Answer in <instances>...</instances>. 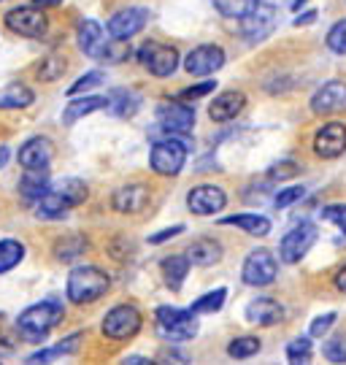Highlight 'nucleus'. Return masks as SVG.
I'll return each instance as SVG.
<instances>
[{
  "mask_svg": "<svg viewBox=\"0 0 346 365\" xmlns=\"http://www.w3.org/2000/svg\"><path fill=\"white\" fill-rule=\"evenodd\" d=\"M87 195H90V190L81 179H60V182L49 184L46 192L36 200L39 203L36 214H39V220H63L71 209L81 206Z\"/></svg>",
  "mask_w": 346,
  "mask_h": 365,
  "instance_id": "obj_1",
  "label": "nucleus"
},
{
  "mask_svg": "<svg viewBox=\"0 0 346 365\" xmlns=\"http://www.w3.org/2000/svg\"><path fill=\"white\" fill-rule=\"evenodd\" d=\"M65 317V309L60 300H41V303H33V306H27L25 312L19 314V319H16V330L25 336L27 341H44L49 336L54 327L63 322Z\"/></svg>",
  "mask_w": 346,
  "mask_h": 365,
  "instance_id": "obj_2",
  "label": "nucleus"
},
{
  "mask_svg": "<svg viewBox=\"0 0 346 365\" xmlns=\"http://www.w3.org/2000/svg\"><path fill=\"white\" fill-rule=\"evenodd\" d=\"M111 287V279L106 276V271L95 268V265H76L68 282H65V295L71 303L84 306V303H95L101 300Z\"/></svg>",
  "mask_w": 346,
  "mask_h": 365,
  "instance_id": "obj_3",
  "label": "nucleus"
},
{
  "mask_svg": "<svg viewBox=\"0 0 346 365\" xmlns=\"http://www.w3.org/2000/svg\"><path fill=\"white\" fill-rule=\"evenodd\" d=\"M157 333L160 339L171 341V344H179V341H190L198 333V319L195 314L187 309H171V306H160L157 314Z\"/></svg>",
  "mask_w": 346,
  "mask_h": 365,
  "instance_id": "obj_4",
  "label": "nucleus"
},
{
  "mask_svg": "<svg viewBox=\"0 0 346 365\" xmlns=\"http://www.w3.org/2000/svg\"><path fill=\"white\" fill-rule=\"evenodd\" d=\"M187 149L190 146H187V141H181V135H168L152 146L149 165L160 176H176L187 163Z\"/></svg>",
  "mask_w": 346,
  "mask_h": 365,
  "instance_id": "obj_5",
  "label": "nucleus"
},
{
  "mask_svg": "<svg viewBox=\"0 0 346 365\" xmlns=\"http://www.w3.org/2000/svg\"><path fill=\"white\" fill-rule=\"evenodd\" d=\"M3 25L11 30L14 36H22V38H44L46 30H49V19L44 9L39 6H19L3 16Z\"/></svg>",
  "mask_w": 346,
  "mask_h": 365,
  "instance_id": "obj_6",
  "label": "nucleus"
},
{
  "mask_svg": "<svg viewBox=\"0 0 346 365\" xmlns=\"http://www.w3.org/2000/svg\"><path fill=\"white\" fill-rule=\"evenodd\" d=\"M141 312L136 306H130V303H119L103 317V336L111 341H128L141 330Z\"/></svg>",
  "mask_w": 346,
  "mask_h": 365,
  "instance_id": "obj_7",
  "label": "nucleus"
},
{
  "mask_svg": "<svg viewBox=\"0 0 346 365\" xmlns=\"http://www.w3.org/2000/svg\"><path fill=\"white\" fill-rule=\"evenodd\" d=\"M138 63H141L152 76L166 78L173 76V71L179 68V52L168 43H157V41H146L138 49Z\"/></svg>",
  "mask_w": 346,
  "mask_h": 365,
  "instance_id": "obj_8",
  "label": "nucleus"
},
{
  "mask_svg": "<svg viewBox=\"0 0 346 365\" xmlns=\"http://www.w3.org/2000/svg\"><path fill=\"white\" fill-rule=\"evenodd\" d=\"M157 125L168 135H187L195 128V108L184 101H171L157 108Z\"/></svg>",
  "mask_w": 346,
  "mask_h": 365,
  "instance_id": "obj_9",
  "label": "nucleus"
},
{
  "mask_svg": "<svg viewBox=\"0 0 346 365\" xmlns=\"http://www.w3.org/2000/svg\"><path fill=\"white\" fill-rule=\"evenodd\" d=\"M276 274H279V265L268 249H255L241 268L244 284H249V287H268L276 282Z\"/></svg>",
  "mask_w": 346,
  "mask_h": 365,
  "instance_id": "obj_10",
  "label": "nucleus"
},
{
  "mask_svg": "<svg viewBox=\"0 0 346 365\" xmlns=\"http://www.w3.org/2000/svg\"><path fill=\"white\" fill-rule=\"evenodd\" d=\"M149 22V11L141 9V6H130V9H122V11H116L111 19H108V36L116 41H130L133 36H138L143 27Z\"/></svg>",
  "mask_w": 346,
  "mask_h": 365,
  "instance_id": "obj_11",
  "label": "nucleus"
},
{
  "mask_svg": "<svg viewBox=\"0 0 346 365\" xmlns=\"http://www.w3.org/2000/svg\"><path fill=\"white\" fill-rule=\"evenodd\" d=\"M314 241H317V227L303 222V225L292 227V230L282 238V244H279V257H282V262L292 265V262H297L303 255H308V249L314 247Z\"/></svg>",
  "mask_w": 346,
  "mask_h": 365,
  "instance_id": "obj_12",
  "label": "nucleus"
},
{
  "mask_svg": "<svg viewBox=\"0 0 346 365\" xmlns=\"http://www.w3.org/2000/svg\"><path fill=\"white\" fill-rule=\"evenodd\" d=\"M222 66H225V52H222V46H214V43L195 46L193 52L184 57V71L190 76H211Z\"/></svg>",
  "mask_w": 346,
  "mask_h": 365,
  "instance_id": "obj_13",
  "label": "nucleus"
},
{
  "mask_svg": "<svg viewBox=\"0 0 346 365\" xmlns=\"http://www.w3.org/2000/svg\"><path fill=\"white\" fill-rule=\"evenodd\" d=\"M225 203H228V195H225V190L217 187V184L193 187L190 195H187V206H190V211L198 214V217H211V214H217V211L225 209Z\"/></svg>",
  "mask_w": 346,
  "mask_h": 365,
  "instance_id": "obj_14",
  "label": "nucleus"
},
{
  "mask_svg": "<svg viewBox=\"0 0 346 365\" xmlns=\"http://www.w3.org/2000/svg\"><path fill=\"white\" fill-rule=\"evenodd\" d=\"M314 152L322 160H335L346 152V125L341 122H327L317 135H314Z\"/></svg>",
  "mask_w": 346,
  "mask_h": 365,
  "instance_id": "obj_15",
  "label": "nucleus"
},
{
  "mask_svg": "<svg viewBox=\"0 0 346 365\" xmlns=\"http://www.w3.org/2000/svg\"><path fill=\"white\" fill-rule=\"evenodd\" d=\"M149 200H152V192L146 184H125L111 195V206L119 214H138L149 206Z\"/></svg>",
  "mask_w": 346,
  "mask_h": 365,
  "instance_id": "obj_16",
  "label": "nucleus"
},
{
  "mask_svg": "<svg viewBox=\"0 0 346 365\" xmlns=\"http://www.w3.org/2000/svg\"><path fill=\"white\" fill-rule=\"evenodd\" d=\"M346 108V81H327L311 98L314 114H335Z\"/></svg>",
  "mask_w": 346,
  "mask_h": 365,
  "instance_id": "obj_17",
  "label": "nucleus"
},
{
  "mask_svg": "<svg viewBox=\"0 0 346 365\" xmlns=\"http://www.w3.org/2000/svg\"><path fill=\"white\" fill-rule=\"evenodd\" d=\"M51 157H54V146L46 135H36V138H27L25 144L19 146V165L22 168H49Z\"/></svg>",
  "mask_w": 346,
  "mask_h": 365,
  "instance_id": "obj_18",
  "label": "nucleus"
},
{
  "mask_svg": "<svg viewBox=\"0 0 346 365\" xmlns=\"http://www.w3.org/2000/svg\"><path fill=\"white\" fill-rule=\"evenodd\" d=\"M246 106V95L241 90H228V92H219L217 98L211 101L208 106V117L211 122H230L235 119Z\"/></svg>",
  "mask_w": 346,
  "mask_h": 365,
  "instance_id": "obj_19",
  "label": "nucleus"
},
{
  "mask_svg": "<svg viewBox=\"0 0 346 365\" xmlns=\"http://www.w3.org/2000/svg\"><path fill=\"white\" fill-rule=\"evenodd\" d=\"M276 27V11L270 6H260L252 14H246L241 19V30H244L246 38L252 41H263L265 36H270V30Z\"/></svg>",
  "mask_w": 346,
  "mask_h": 365,
  "instance_id": "obj_20",
  "label": "nucleus"
},
{
  "mask_svg": "<svg viewBox=\"0 0 346 365\" xmlns=\"http://www.w3.org/2000/svg\"><path fill=\"white\" fill-rule=\"evenodd\" d=\"M246 319H249L252 325L270 327L284 319V309L273 298H255L246 306Z\"/></svg>",
  "mask_w": 346,
  "mask_h": 365,
  "instance_id": "obj_21",
  "label": "nucleus"
},
{
  "mask_svg": "<svg viewBox=\"0 0 346 365\" xmlns=\"http://www.w3.org/2000/svg\"><path fill=\"white\" fill-rule=\"evenodd\" d=\"M184 257L190 260V265L208 268V265H214V262L222 260V244L214 241V238H198V241H193V244L187 247Z\"/></svg>",
  "mask_w": 346,
  "mask_h": 365,
  "instance_id": "obj_22",
  "label": "nucleus"
},
{
  "mask_svg": "<svg viewBox=\"0 0 346 365\" xmlns=\"http://www.w3.org/2000/svg\"><path fill=\"white\" fill-rule=\"evenodd\" d=\"M106 33H103V27L95 22V19H84L81 25H78V49L87 54V57H95V60H101V52L103 46H106Z\"/></svg>",
  "mask_w": 346,
  "mask_h": 365,
  "instance_id": "obj_23",
  "label": "nucleus"
},
{
  "mask_svg": "<svg viewBox=\"0 0 346 365\" xmlns=\"http://www.w3.org/2000/svg\"><path fill=\"white\" fill-rule=\"evenodd\" d=\"M101 108H106V98H101V95H84V98L73 95V101L65 103L63 125H76L78 119L90 117L92 111H101Z\"/></svg>",
  "mask_w": 346,
  "mask_h": 365,
  "instance_id": "obj_24",
  "label": "nucleus"
},
{
  "mask_svg": "<svg viewBox=\"0 0 346 365\" xmlns=\"http://www.w3.org/2000/svg\"><path fill=\"white\" fill-rule=\"evenodd\" d=\"M49 187V168H25L22 179H19V195L36 203Z\"/></svg>",
  "mask_w": 346,
  "mask_h": 365,
  "instance_id": "obj_25",
  "label": "nucleus"
},
{
  "mask_svg": "<svg viewBox=\"0 0 346 365\" xmlns=\"http://www.w3.org/2000/svg\"><path fill=\"white\" fill-rule=\"evenodd\" d=\"M163 276H166V284L171 287V292H179L184 287V279H187V271H190V260L184 255H171L163 260Z\"/></svg>",
  "mask_w": 346,
  "mask_h": 365,
  "instance_id": "obj_26",
  "label": "nucleus"
},
{
  "mask_svg": "<svg viewBox=\"0 0 346 365\" xmlns=\"http://www.w3.org/2000/svg\"><path fill=\"white\" fill-rule=\"evenodd\" d=\"M222 225H233L241 227L249 235H268L270 233V220L263 214H235V217H225Z\"/></svg>",
  "mask_w": 346,
  "mask_h": 365,
  "instance_id": "obj_27",
  "label": "nucleus"
},
{
  "mask_svg": "<svg viewBox=\"0 0 346 365\" xmlns=\"http://www.w3.org/2000/svg\"><path fill=\"white\" fill-rule=\"evenodd\" d=\"M87 252V238L81 233L63 235L57 244H54V257L60 262H73L76 257H81Z\"/></svg>",
  "mask_w": 346,
  "mask_h": 365,
  "instance_id": "obj_28",
  "label": "nucleus"
},
{
  "mask_svg": "<svg viewBox=\"0 0 346 365\" xmlns=\"http://www.w3.org/2000/svg\"><path fill=\"white\" fill-rule=\"evenodd\" d=\"M106 108L116 117H133L138 111V95H133L130 90H114L111 95H106Z\"/></svg>",
  "mask_w": 346,
  "mask_h": 365,
  "instance_id": "obj_29",
  "label": "nucleus"
},
{
  "mask_svg": "<svg viewBox=\"0 0 346 365\" xmlns=\"http://www.w3.org/2000/svg\"><path fill=\"white\" fill-rule=\"evenodd\" d=\"M84 339V333H73V336H68L63 344H54L49 349H41V352L30 354L27 357V363H49L54 357H65V354H73L78 349V344Z\"/></svg>",
  "mask_w": 346,
  "mask_h": 365,
  "instance_id": "obj_30",
  "label": "nucleus"
},
{
  "mask_svg": "<svg viewBox=\"0 0 346 365\" xmlns=\"http://www.w3.org/2000/svg\"><path fill=\"white\" fill-rule=\"evenodd\" d=\"M25 260V244L16 238H0V274L14 271Z\"/></svg>",
  "mask_w": 346,
  "mask_h": 365,
  "instance_id": "obj_31",
  "label": "nucleus"
},
{
  "mask_svg": "<svg viewBox=\"0 0 346 365\" xmlns=\"http://www.w3.org/2000/svg\"><path fill=\"white\" fill-rule=\"evenodd\" d=\"M36 101V95L25 84H9L6 90L0 92V108H27V106Z\"/></svg>",
  "mask_w": 346,
  "mask_h": 365,
  "instance_id": "obj_32",
  "label": "nucleus"
},
{
  "mask_svg": "<svg viewBox=\"0 0 346 365\" xmlns=\"http://www.w3.org/2000/svg\"><path fill=\"white\" fill-rule=\"evenodd\" d=\"M260 0H214L217 11L222 16H230V19H244L246 14H252L257 9Z\"/></svg>",
  "mask_w": 346,
  "mask_h": 365,
  "instance_id": "obj_33",
  "label": "nucleus"
},
{
  "mask_svg": "<svg viewBox=\"0 0 346 365\" xmlns=\"http://www.w3.org/2000/svg\"><path fill=\"white\" fill-rule=\"evenodd\" d=\"M225 298H228V289L225 287L214 289V292H205V295H200V298L195 300L190 312H193L195 317H198V314H214L225 306Z\"/></svg>",
  "mask_w": 346,
  "mask_h": 365,
  "instance_id": "obj_34",
  "label": "nucleus"
},
{
  "mask_svg": "<svg viewBox=\"0 0 346 365\" xmlns=\"http://www.w3.org/2000/svg\"><path fill=\"white\" fill-rule=\"evenodd\" d=\"M260 352V339L255 336H241V339H233L228 344V354L235 360H246V357H255Z\"/></svg>",
  "mask_w": 346,
  "mask_h": 365,
  "instance_id": "obj_35",
  "label": "nucleus"
},
{
  "mask_svg": "<svg viewBox=\"0 0 346 365\" xmlns=\"http://www.w3.org/2000/svg\"><path fill=\"white\" fill-rule=\"evenodd\" d=\"M103 81H106V73L103 71H90V73H84V76H78L71 87H68V95L73 98V95H81V92H90L95 87H101Z\"/></svg>",
  "mask_w": 346,
  "mask_h": 365,
  "instance_id": "obj_36",
  "label": "nucleus"
},
{
  "mask_svg": "<svg viewBox=\"0 0 346 365\" xmlns=\"http://www.w3.org/2000/svg\"><path fill=\"white\" fill-rule=\"evenodd\" d=\"M65 60L63 57H46L39 66V78L41 81H57L65 73Z\"/></svg>",
  "mask_w": 346,
  "mask_h": 365,
  "instance_id": "obj_37",
  "label": "nucleus"
},
{
  "mask_svg": "<svg viewBox=\"0 0 346 365\" xmlns=\"http://www.w3.org/2000/svg\"><path fill=\"white\" fill-rule=\"evenodd\" d=\"M322 354H325L330 363H346V336H333L330 341H325Z\"/></svg>",
  "mask_w": 346,
  "mask_h": 365,
  "instance_id": "obj_38",
  "label": "nucleus"
},
{
  "mask_svg": "<svg viewBox=\"0 0 346 365\" xmlns=\"http://www.w3.org/2000/svg\"><path fill=\"white\" fill-rule=\"evenodd\" d=\"M287 360L290 363H308L311 360V341L308 339H295L290 341V346H287Z\"/></svg>",
  "mask_w": 346,
  "mask_h": 365,
  "instance_id": "obj_39",
  "label": "nucleus"
},
{
  "mask_svg": "<svg viewBox=\"0 0 346 365\" xmlns=\"http://www.w3.org/2000/svg\"><path fill=\"white\" fill-rule=\"evenodd\" d=\"M327 46H330V52L335 54H346V19L341 22H335L330 27V33H327Z\"/></svg>",
  "mask_w": 346,
  "mask_h": 365,
  "instance_id": "obj_40",
  "label": "nucleus"
},
{
  "mask_svg": "<svg viewBox=\"0 0 346 365\" xmlns=\"http://www.w3.org/2000/svg\"><path fill=\"white\" fill-rule=\"evenodd\" d=\"M322 220L325 222H333L338 230L346 233V206L344 203H333V206H325L322 209Z\"/></svg>",
  "mask_w": 346,
  "mask_h": 365,
  "instance_id": "obj_41",
  "label": "nucleus"
},
{
  "mask_svg": "<svg viewBox=\"0 0 346 365\" xmlns=\"http://www.w3.org/2000/svg\"><path fill=\"white\" fill-rule=\"evenodd\" d=\"M303 187H287V190H279V195L273 197V203H276V209H287V206H292L295 200L303 197Z\"/></svg>",
  "mask_w": 346,
  "mask_h": 365,
  "instance_id": "obj_42",
  "label": "nucleus"
},
{
  "mask_svg": "<svg viewBox=\"0 0 346 365\" xmlns=\"http://www.w3.org/2000/svg\"><path fill=\"white\" fill-rule=\"evenodd\" d=\"M217 87V81H203V84H195V87H187V90L179 92V101L184 103H190V101H198V98H203L208 92Z\"/></svg>",
  "mask_w": 346,
  "mask_h": 365,
  "instance_id": "obj_43",
  "label": "nucleus"
},
{
  "mask_svg": "<svg viewBox=\"0 0 346 365\" xmlns=\"http://www.w3.org/2000/svg\"><path fill=\"white\" fill-rule=\"evenodd\" d=\"M333 322H335V314L333 312H330V314H322V317H317V319L311 322V330H308V333H311L314 339H322V336H325V333H327V330L333 327Z\"/></svg>",
  "mask_w": 346,
  "mask_h": 365,
  "instance_id": "obj_44",
  "label": "nucleus"
},
{
  "mask_svg": "<svg viewBox=\"0 0 346 365\" xmlns=\"http://www.w3.org/2000/svg\"><path fill=\"white\" fill-rule=\"evenodd\" d=\"M297 173V165L295 163H282V165H273V170H270V179H290V176H295Z\"/></svg>",
  "mask_w": 346,
  "mask_h": 365,
  "instance_id": "obj_45",
  "label": "nucleus"
},
{
  "mask_svg": "<svg viewBox=\"0 0 346 365\" xmlns=\"http://www.w3.org/2000/svg\"><path fill=\"white\" fill-rule=\"evenodd\" d=\"M179 233H184V225H173V227H166V230H160L157 235H152L149 244H163V241H168V238H173V235Z\"/></svg>",
  "mask_w": 346,
  "mask_h": 365,
  "instance_id": "obj_46",
  "label": "nucleus"
},
{
  "mask_svg": "<svg viewBox=\"0 0 346 365\" xmlns=\"http://www.w3.org/2000/svg\"><path fill=\"white\" fill-rule=\"evenodd\" d=\"M311 22H317V11H306V14H300L292 25L295 27H303V25H311Z\"/></svg>",
  "mask_w": 346,
  "mask_h": 365,
  "instance_id": "obj_47",
  "label": "nucleus"
},
{
  "mask_svg": "<svg viewBox=\"0 0 346 365\" xmlns=\"http://www.w3.org/2000/svg\"><path fill=\"white\" fill-rule=\"evenodd\" d=\"M335 287L341 289V292H346V265L338 271V276H335Z\"/></svg>",
  "mask_w": 346,
  "mask_h": 365,
  "instance_id": "obj_48",
  "label": "nucleus"
},
{
  "mask_svg": "<svg viewBox=\"0 0 346 365\" xmlns=\"http://www.w3.org/2000/svg\"><path fill=\"white\" fill-rule=\"evenodd\" d=\"M63 0H33V6H39V9H54V6H60Z\"/></svg>",
  "mask_w": 346,
  "mask_h": 365,
  "instance_id": "obj_49",
  "label": "nucleus"
},
{
  "mask_svg": "<svg viewBox=\"0 0 346 365\" xmlns=\"http://www.w3.org/2000/svg\"><path fill=\"white\" fill-rule=\"evenodd\" d=\"M9 155H11V152H9V146H0V168L9 163Z\"/></svg>",
  "mask_w": 346,
  "mask_h": 365,
  "instance_id": "obj_50",
  "label": "nucleus"
},
{
  "mask_svg": "<svg viewBox=\"0 0 346 365\" xmlns=\"http://www.w3.org/2000/svg\"><path fill=\"white\" fill-rule=\"evenodd\" d=\"M303 3H308V0H295V3H292V9H295V11H297V9L303 6Z\"/></svg>",
  "mask_w": 346,
  "mask_h": 365,
  "instance_id": "obj_51",
  "label": "nucleus"
},
{
  "mask_svg": "<svg viewBox=\"0 0 346 365\" xmlns=\"http://www.w3.org/2000/svg\"><path fill=\"white\" fill-rule=\"evenodd\" d=\"M0 3H3V0H0Z\"/></svg>",
  "mask_w": 346,
  "mask_h": 365,
  "instance_id": "obj_52",
  "label": "nucleus"
}]
</instances>
